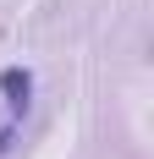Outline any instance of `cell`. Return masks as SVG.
Returning <instances> with one entry per match:
<instances>
[{"label": "cell", "instance_id": "cell-1", "mask_svg": "<svg viewBox=\"0 0 154 159\" xmlns=\"http://www.w3.org/2000/svg\"><path fill=\"white\" fill-rule=\"evenodd\" d=\"M0 99H6V115L11 121L28 115V104H33V71L28 66H6L0 71Z\"/></svg>", "mask_w": 154, "mask_h": 159}, {"label": "cell", "instance_id": "cell-2", "mask_svg": "<svg viewBox=\"0 0 154 159\" xmlns=\"http://www.w3.org/2000/svg\"><path fill=\"white\" fill-rule=\"evenodd\" d=\"M17 137H22V121H11V115H6V126H0V159L17 148Z\"/></svg>", "mask_w": 154, "mask_h": 159}]
</instances>
